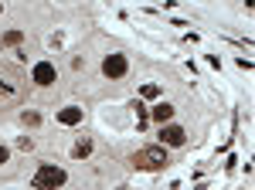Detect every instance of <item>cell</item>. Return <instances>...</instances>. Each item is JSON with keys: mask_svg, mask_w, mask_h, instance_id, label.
Returning <instances> with one entry per match:
<instances>
[{"mask_svg": "<svg viewBox=\"0 0 255 190\" xmlns=\"http://www.w3.org/2000/svg\"><path fill=\"white\" fill-rule=\"evenodd\" d=\"M24 89H27V78L10 65H0V105H17L24 98Z\"/></svg>", "mask_w": 255, "mask_h": 190, "instance_id": "6da1fadb", "label": "cell"}, {"mask_svg": "<svg viewBox=\"0 0 255 190\" xmlns=\"http://www.w3.org/2000/svg\"><path fill=\"white\" fill-rule=\"evenodd\" d=\"M133 167L136 170H163L167 167V150L163 146H143L133 153Z\"/></svg>", "mask_w": 255, "mask_h": 190, "instance_id": "7a4b0ae2", "label": "cell"}, {"mask_svg": "<svg viewBox=\"0 0 255 190\" xmlns=\"http://www.w3.org/2000/svg\"><path fill=\"white\" fill-rule=\"evenodd\" d=\"M31 187L34 190H58V187H65V170L55 167V163H44V167H38Z\"/></svg>", "mask_w": 255, "mask_h": 190, "instance_id": "3957f363", "label": "cell"}, {"mask_svg": "<svg viewBox=\"0 0 255 190\" xmlns=\"http://www.w3.org/2000/svg\"><path fill=\"white\" fill-rule=\"evenodd\" d=\"M31 82H34V85H41V89L55 85V82H58L55 65H51V61H38V65H34V72H31Z\"/></svg>", "mask_w": 255, "mask_h": 190, "instance_id": "277c9868", "label": "cell"}, {"mask_svg": "<svg viewBox=\"0 0 255 190\" xmlns=\"http://www.w3.org/2000/svg\"><path fill=\"white\" fill-rule=\"evenodd\" d=\"M126 68H129L126 55H106V61H102V75L106 78H123Z\"/></svg>", "mask_w": 255, "mask_h": 190, "instance_id": "5b68a950", "label": "cell"}, {"mask_svg": "<svg viewBox=\"0 0 255 190\" xmlns=\"http://www.w3.org/2000/svg\"><path fill=\"white\" fill-rule=\"evenodd\" d=\"M160 143H163V146H184V143H187V133H184L180 126H163V129H160Z\"/></svg>", "mask_w": 255, "mask_h": 190, "instance_id": "8992f818", "label": "cell"}, {"mask_svg": "<svg viewBox=\"0 0 255 190\" xmlns=\"http://www.w3.org/2000/svg\"><path fill=\"white\" fill-rule=\"evenodd\" d=\"M58 122H61V126H75V122H82V109H79V105L61 109V112H58Z\"/></svg>", "mask_w": 255, "mask_h": 190, "instance_id": "52a82bcc", "label": "cell"}, {"mask_svg": "<svg viewBox=\"0 0 255 190\" xmlns=\"http://www.w3.org/2000/svg\"><path fill=\"white\" fill-rule=\"evenodd\" d=\"M150 115H153V119H157L160 126H163V122H170V119H174V105H167V102H160V105H157V109H153Z\"/></svg>", "mask_w": 255, "mask_h": 190, "instance_id": "ba28073f", "label": "cell"}, {"mask_svg": "<svg viewBox=\"0 0 255 190\" xmlns=\"http://www.w3.org/2000/svg\"><path fill=\"white\" fill-rule=\"evenodd\" d=\"M75 160H85V156H89V153H92V139H79V143H75Z\"/></svg>", "mask_w": 255, "mask_h": 190, "instance_id": "9c48e42d", "label": "cell"}, {"mask_svg": "<svg viewBox=\"0 0 255 190\" xmlns=\"http://www.w3.org/2000/svg\"><path fill=\"white\" fill-rule=\"evenodd\" d=\"M139 95H143V98H157V95H160V85H153V82H150V85H143V89H139Z\"/></svg>", "mask_w": 255, "mask_h": 190, "instance_id": "30bf717a", "label": "cell"}, {"mask_svg": "<svg viewBox=\"0 0 255 190\" xmlns=\"http://www.w3.org/2000/svg\"><path fill=\"white\" fill-rule=\"evenodd\" d=\"M24 41V31H7L3 34V44H20Z\"/></svg>", "mask_w": 255, "mask_h": 190, "instance_id": "8fae6325", "label": "cell"}, {"mask_svg": "<svg viewBox=\"0 0 255 190\" xmlns=\"http://www.w3.org/2000/svg\"><path fill=\"white\" fill-rule=\"evenodd\" d=\"M20 119H24V126H38V122H41V115H38V112H24Z\"/></svg>", "mask_w": 255, "mask_h": 190, "instance_id": "7c38bea8", "label": "cell"}, {"mask_svg": "<svg viewBox=\"0 0 255 190\" xmlns=\"http://www.w3.org/2000/svg\"><path fill=\"white\" fill-rule=\"evenodd\" d=\"M7 160H10V150H7V146H0V167H3Z\"/></svg>", "mask_w": 255, "mask_h": 190, "instance_id": "4fadbf2b", "label": "cell"}, {"mask_svg": "<svg viewBox=\"0 0 255 190\" xmlns=\"http://www.w3.org/2000/svg\"><path fill=\"white\" fill-rule=\"evenodd\" d=\"M0 10H3V7H0Z\"/></svg>", "mask_w": 255, "mask_h": 190, "instance_id": "5bb4252c", "label": "cell"}]
</instances>
